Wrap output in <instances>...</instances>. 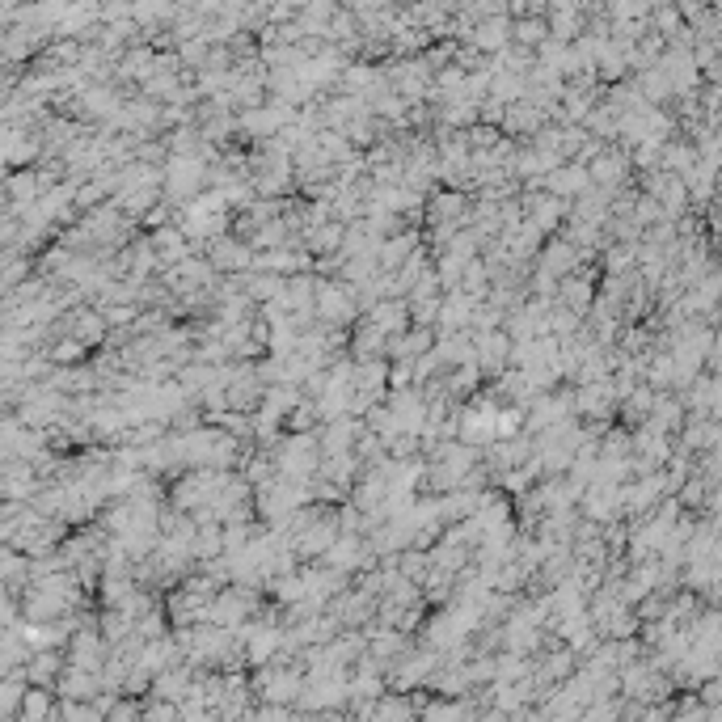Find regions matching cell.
I'll use <instances>...</instances> for the list:
<instances>
[{"label":"cell","mask_w":722,"mask_h":722,"mask_svg":"<svg viewBox=\"0 0 722 722\" xmlns=\"http://www.w3.org/2000/svg\"><path fill=\"white\" fill-rule=\"evenodd\" d=\"M427 220L431 224H456V228H469L473 224V207H469V195L461 190H435L427 199Z\"/></svg>","instance_id":"cell-9"},{"label":"cell","mask_w":722,"mask_h":722,"mask_svg":"<svg viewBox=\"0 0 722 722\" xmlns=\"http://www.w3.org/2000/svg\"><path fill=\"white\" fill-rule=\"evenodd\" d=\"M545 43H549V22L545 17H524V22H516V47L541 51Z\"/></svg>","instance_id":"cell-21"},{"label":"cell","mask_w":722,"mask_h":722,"mask_svg":"<svg viewBox=\"0 0 722 722\" xmlns=\"http://www.w3.org/2000/svg\"><path fill=\"white\" fill-rule=\"evenodd\" d=\"M190 554H195V562H220L224 558V528L220 524H199V537H195V545H190Z\"/></svg>","instance_id":"cell-17"},{"label":"cell","mask_w":722,"mask_h":722,"mask_svg":"<svg viewBox=\"0 0 722 722\" xmlns=\"http://www.w3.org/2000/svg\"><path fill=\"white\" fill-rule=\"evenodd\" d=\"M587 190H592V169L579 165V161H566L562 169H554V174L545 178V195H554V199H562V203L583 199Z\"/></svg>","instance_id":"cell-8"},{"label":"cell","mask_w":722,"mask_h":722,"mask_svg":"<svg viewBox=\"0 0 722 722\" xmlns=\"http://www.w3.org/2000/svg\"><path fill=\"white\" fill-rule=\"evenodd\" d=\"M85 351H89V347H85L81 338L60 334V330H55V342L47 347V355H51V364H55V368H72V364H81Z\"/></svg>","instance_id":"cell-18"},{"label":"cell","mask_w":722,"mask_h":722,"mask_svg":"<svg viewBox=\"0 0 722 722\" xmlns=\"http://www.w3.org/2000/svg\"><path fill=\"white\" fill-rule=\"evenodd\" d=\"M465 140H469V148H473V152H494V148L503 144V131H499V127L478 123V127H469V131H465Z\"/></svg>","instance_id":"cell-22"},{"label":"cell","mask_w":722,"mask_h":722,"mask_svg":"<svg viewBox=\"0 0 722 722\" xmlns=\"http://www.w3.org/2000/svg\"><path fill=\"white\" fill-rule=\"evenodd\" d=\"M423 250V233L418 228H406V233H397V237H389L385 245H380V271H402V266Z\"/></svg>","instance_id":"cell-14"},{"label":"cell","mask_w":722,"mask_h":722,"mask_svg":"<svg viewBox=\"0 0 722 722\" xmlns=\"http://www.w3.org/2000/svg\"><path fill=\"white\" fill-rule=\"evenodd\" d=\"M55 693H60V701H98L106 689H102V676L81 672L68 663V672L60 676V684H55Z\"/></svg>","instance_id":"cell-15"},{"label":"cell","mask_w":722,"mask_h":722,"mask_svg":"<svg viewBox=\"0 0 722 722\" xmlns=\"http://www.w3.org/2000/svg\"><path fill=\"white\" fill-rule=\"evenodd\" d=\"M254 258H258V250L245 237H237V233L212 241V250H207V262H212L220 275H250Z\"/></svg>","instance_id":"cell-5"},{"label":"cell","mask_w":722,"mask_h":722,"mask_svg":"<svg viewBox=\"0 0 722 722\" xmlns=\"http://www.w3.org/2000/svg\"><path fill=\"white\" fill-rule=\"evenodd\" d=\"M64 672H68V651H38V655L26 663L30 689H55Z\"/></svg>","instance_id":"cell-13"},{"label":"cell","mask_w":722,"mask_h":722,"mask_svg":"<svg viewBox=\"0 0 722 722\" xmlns=\"http://www.w3.org/2000/svg\"><path fill=\"white\" fill-rule=\"evenodd\" d=\"M482 304H486V300H473V296H465V292L444 296V309H440V334H465V330H473V317H478Z\"/></svg>","instance_id":"cell-11"},{"label":"cell","mask_w":722,"mask_h":722,"mask_svg":"<svg viewBox=\"0 0 722 722\" xmlns=\"http://www.w3.org/2000/svg\"><path fill=\"white\" fill-rule=\"evenodd\" d=\"M659 72L672 81L676 98H693L697 85H701V68H697V60H693L689 47H668V55L659 60Z\"/></svg>","instance_id":"cell-6"},{"label":"cell","mask_w":722,"mask_h":722,"mask_svg":"<svg viewBox=\"0 0 722 722\" xmlns=\"http://www.w3.org/2000/svg\"><path fill=\"white\" fill-rule=\"evenodd\" d=\"M262 406H266V410H275L279 418H292V410L304 406V389H296V385H275V389H266Z\"/></svg>","instance_id":"cell-20"},{"label":"cell","mask_w":722,"mask_h":722,"mask_svg":"<svg viewBox=\"0 0 722 722\" xmlns=\"http://www.w3.org/2000/svg\"><path fill=\"white\" fill-rule=\"evenodd\" d=\"M262 608H266L262 592H254V587H241V583L220 587L216 600H212V625H220V630H228V634H241Z\"/></svg>","instance_id":"cell-2"},{"label":"cell","mask_w":722,"mask_h":722,"mask_svg":"<svg viewBox=\"0 0 722 722\" xmlns=\"http://www.w3.org/2000/svg\"><path fill=\"white\" fill-rule=\"evenodd\" d=\"M545 123H549V114L541 110V106H532V102H516V106H507V114H503V136L507 140H516V136H541L545 131Z\"/></svg>","instance_id":"cell-12"},{"label":"cell","mask_w":722,"mask_h":722,"mask_svg":"<svg viewBox=\"0 0 722 722\" xmlns=\"http://www.w3.org/2000/svg\"><path fill=\"white\" fill-rule=\"evenodd\" d=\"M144 722H182V710L169 706V701L148 697V701H144Z\"/></svg>","instance_id":"cell-23"},{"label":"cell","mask_w":722,"mask_h":722,"mask_svg":"<svg viewBox=\"0 0 722 722\" xmlns=\"http://www.w3.org/2000/svg\"><path fill=\"white\" fill-rule=\"evenodd\" d=\"M592 169V186H600V190H608V195H617V190H625V186H634V178H630V169H634V161H630V152H625L621 144H608L600 157L587 165Z\"/></svg>","instance_id":"cell-3"},{"label":"cell","mask_w":722,"mask_h":722,"mask_svg":"<svg viewBox=\"0 0 722 722\" xmlns=\"http://www.w3.org/2000/svg\"><path fill=\"white\" fill-rule=\"evenodd\" d=\"M579 516L600 524V528L621 524L625 520V494H621V486H587L583 503H579Z\"/></svg>","instance_id":"cell-4"},{"label":"cell","mask_w":722,"mask_h":722,"mask_svg":"<svg viewBox=\"0 0 722 722\" xmlns=\"http://www.w3.org/2000/svg\"><path fill=\"white\" fill-rule=\"evenodd\" d=\"M473 347H478V368H482V376H494V380H499V376L511 368V351H516V342H511L507 330L473 334Z\"/></svg>","instance_id":"cell-7"},{"label":"cell","mask_w":722,"mask_h":722,"mask_svg":"<svg viewBox=\"0 0 722 722\" xmlns=\"http://www.w3.org/2000/svg\"><path fill=\"white\" fill-rule=\"evenodd\" d=\"M364 317H368L385 338H402V334L414 330L410 300H380V304H372V309H364Z\"/></svg>","instance_id":"cell-10"},{"label":"cell","mask_w":722,"mask_h":722,"mask_svg":"<svg viewBox=\"0 0 722 722\" xmlns=\"http://www.w3.org/2000/svg\"><path fill=\"white\" fill-rule=\"evenodd\" d=\"M701 697H706V706L710 710H722V672L714 680H706V689H701Z\"/></svg>","instance_id":"cell-24"},{"label":"cell","mask_w":722,"mask_h":722,"mask_svg":"<svg viewBox=\"0 0 722 722\" xmlns=\"http://www.w3.org/2000/svg\"><path fill=\"white\" fill-rule=\"evenodd\" d=\"M102 638L110 646H123L127 638H136V621H131L123 608H102Z\"/></svg>","instance_id":"cell-19"},{"label":"cell","mask_w":722,"mask_h":722,"mask_svg":"<svg viewBox=\"0 0 722 722\" xmlns=\"http://www.w3.org/2000/svg\"><path fill=\"white\" fill-rule=\"evenodd\" d=\"M26 693H30L26 668L5 672V689H0V710H5V722H17V714H22V706H26Z\"/></svg>","instance_id":"cell-16"},{"label":"cell","mask_w":722,"mask_h":722,"mask_svg":"<svg viewBox=\"0 0 722 722\" xmlns=\"http://www.w3.org/2000/svg\"><path fill=\"white\" fill-rule=\"evenodd\" d=\"M304 689H309V676H304V668H296V663H271V668L254 672V693L262 706L296 710Z\"/></svg>","instance_id":"cell-1"}]
</instances>
